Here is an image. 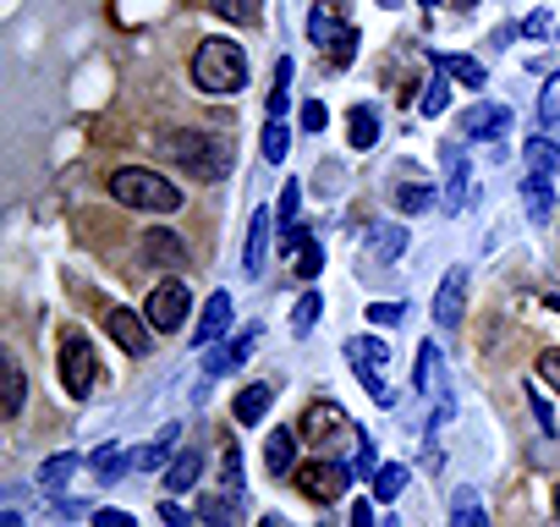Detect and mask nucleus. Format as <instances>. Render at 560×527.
I'll use <instances>...</instances> for the list:
<instances>
[{"mask_svg": "<svg viewBox=\"0 0 560 527\" xmlns=\"http://www.w3.org/2000/svg\"><path fill=\"white\" fill-rule=\"evenodd\" d=\"M192 83H198L203 94H214V99L242 94V89H247V56H242V45H231V39H203V45L192 50Z\"/></svg>", "mask_w": 560, "mask_h": 527, "instance_id": "nucleus-1", "label": "nucleus"}, {"mask_svg": "<svg viewBox=\"0 0 560 527\" xmlns=\"http://www.w3.org/2000/svg\"><path fill=\"white\" fill-rule=\"evenodd\" d=\"M160 154L165 160H176L187 176H198V181H220L225 171H231V143L220 138V132H165L160 138Z\"/></svg>", "mask_w": 560, "mask_h": 527, "instance_id": "nucleus-2", "label": "nucleus"}, {"mask_svg": "<svg viewBox=\"0 0 560 527\" xmlns=\"http://www.w3.org/2000/svg\"><path fill=\"white\" fill-rule=\"evenodd\" d=\"M110 198L127 209H149V214H176L182 209V187L149 165H121L110 171Z\"/></svg>", "mask_w": 560, "mask_h": 527, "instance_id": "nucleus-3", "label": "nucleus"}, {"mask_svg": "<svg viewBox=\"0 0 560 527\" xmlns=\"http://www.w3.org/2000/svg\"><path fill=\"white\" fill-rule=\"evenodd\" d=\"M308 39H314L336 67H347V61L358 56V28H352L347 0H314V12H308Z\"/></svg>", "mask_w": 560, "mask_h": 527, "instance_id": "nucleus-4", "label": "nucleus"}, {"mask_svg": "<svg viewBox=\"0 0 560 527\" xmlns=\"http://www.w3.org/2000/svg\"><path fill=\"white\" fill-rule=\"evenodd\" d=\"M347 363H352V374L363 379V390H369L380 407H396V390H390V379H385L390 347H385L380 336H352V341H347Z\"/></svg>", "mask_w": 560, "mask_h": 527, "instance_id": "nucleus-5", "label": "nucleus"}, {"mask_svg": "<svg viewBox=\"0 0 560 527\" xmlns=\"http://www.w3.org/2000/svg\"><path fill=\"white\" fill-rule=\"evenodd\" d=\"M143 319H149L160 336H176V330L192 319V292H187V281H160V286L149 292V303H143Z\"/></svg>", "mask_w": 560, "mask_h": 527, "instance_id": "nucleus-6", "label": "nucleus"}, {"mask_svg": "<svg viewBox=\"0 0 560 527\" xmlns=\"http://www.w3.org/2000/svg\"><path fill=\"white\" fill-rule=\"evenodd\" d=\"M298 489H303L314 505H336V500H347V489H352V467H341V461H308V467L298 472Z\"/></svg>", "mask_w": 560, "mask_h": 527, "instance_id": "nucleus-7", "label": "nucleus"}, {"mask_svg": "<svg viewBox=\"0 0 560 527\" xmlns=\"http://www.w3.org/2000/svg\"><path fill=\"white\" fill-rule=\"evenodd\" d=\"M94 379H100V363H94V347L83 341V336H67L61 341V385H67V396H89L94 390Z\"/></svg>", "mask_w": 560, "mask_h": 527, "instance_id": "nucleus-8", "label": "nucleus"}, {"mask_svg": "<svg viewBox=\"0 0 560 527\" xmlns=\"http://www.w3.org/2000/svg\"><path fill=\"white\" fill-rule=\"evenodd\" d=\"M105 330H110V341H116L127 358H149V352H154V325H149L143 314H132V308H110V314H105Z\"/></svg>", "mask_w": 560, "mask_h": 527, "instance_id": "nucleus-9", "label": "nucleus"}, {"mask_svg": "<svg viewBox=\"0 0 560 527\" xmlns=\"http://www.w3.org/2000/svg\"><path fill=\"white\" fill-rule=\"evenodd\" d=\"M347 429H352V418H347L336 401H308L303 418H298V434H303L308 445H330V440H341Z\"/></svg>", "mask_w": 560, "mask_h": 527, "instance_id": "nucleus-10", "label": "nucleus"}, {"mask_svg": "<svg viewBox=\"0 0 560 527\" xmlns=\"http://www.w3.org/2000/svg\"><path fill=\"white\" fill-rule=\"evenodd\" d=\"M462 314H467V264H456L434 292V330H456Z\"/></svg>", "mask_w": 560, "mask_h": 527, "instance_id": "nucleus-11", "label": "nucleus"}, {"mask_svg": "<svg viewBox=\"0 0 560 527\" xmlns=\"http://www.w3.org/2000/svg\"><path fill=\"white\" fill-rule=\"evenodd\" d=\"M138 258L149 264V270H182L187 264V242L176 236V231H143V242H138Z\"/></svg>", "mask_w": 560, "mask_h": 527, "instance_id": "nucleus-12", "label": "nucleus"}, {"mask_svg": "<svg viewBox=\"0 0 560 527\" xmlns=\"http://www.w3.org/2000/svg\"><path fill=\"white\" fill-rule=\"evenodd\" d=\"M258 336H264V325H247V330H236V341H225L220 352H203V374H236V368L253 358Z\"/></svg>", "mask_w": 560, "mask_h": 527, "instance_id": "nucleus-13", "label": "nucleus"}, {"mask_svg": "<svg viewBox=\"0 0 560 527\" xmlns=\"http://www.w3.org/2000/svg\"><path fill=\"white\" fill-rule=\"evenodd\" d=\"M231 319H236V303H231V292H214V297L203 303L198 325H192V341H198V347H214V341L231 330Z\"/></svg>", "mask_w": 560, "mask_h": 527, "instance_id": "nucleus-14", "label": "nucleus"}, {"mask_svg": "<svg viewBox=\"0 0 560 527\" xmlns=\"http://www.w3.org/2000/svg\"><path fill=\"white\" fill-rule=\"evenodd\" d=\"M298 445H303L298 429H269V440H264V467H269V478H292V472H298Z\"/></svg>", "mask_w": 560, "mask_h": 527, "instance_id": "nucleus-15", "label": "nucleus"}, {"mask_svg": "<svg viewBox=\"0 0 560 527\" xmlns=\"http://www.w3.org/2000/svg\"><path fill=\"white\" fill-rule=\"evenodd\" d=\"M511 127V110L505 105H472V110H462V138H472V143H483V138H500Z\"/></svg>", "mask_w": 560, "mask_h": 527, "instance_id": "nucleus-16", "label": "nucleus"}, {"mask_svg": "<svg viewBox=\"0 0 560 527\" xmlns=\"http://www.w3.org/2000/svg\"><path fill=\"white\" fill-rule=\"evenodd\" d=\"M269 236H275V214L269 209H253V225H247V247H242V270L258 281L264 276V253H269Z\"/></svg>", "mask_w": 560, "mask_h": 527, "instance_id": "nucleus-17", "label": "nucleus"}, {"mask_svg": "<svg viewBox=\"0 0 560 527\" xmlns=\"http://www.w3.org/2000/svg\"><path fill=\"white\" fill-rule=\"evenodd\" d=\"M407 253V225L401 220H385L369 231V264H396Z\"/></svg>", "mask_w": 560, "mask_h": 527, "instance_id": "nucleus-18", "label": "nucleus"}, {"mask_svg": "<svg viewBox=\"0 0 560 527\" xmlns=\"http://www.w3.org/2000/svg\"><path fill=\"white\" fill-rule=\"evenodd\" d=\"M176 440H182V423H165V429L154 434V445H143V450L132 456V472H154V467L176 461Z\"/></svg>", "mask_w": 560, "mask_h": 527, "instance_id": "nucleus-19", "label": "nucleus"}, {"mask_svg": "<svg viewBox=\"0 0 560 527\" xmlns=\"http://www.w3.org/2000/svg\"><path fill=\"white\" fill-rule=\"evenodd\" d=\"M445 165H451V176H445V198H440V209H445V214H462L467 187H472V171L462 165V154H456V149H445Z\"/></svg>", "mask_w": 560, "mask_h": 527, "instance_id": "nucleus-20", "label": "nucleus"}, {"mask_svg": "<svg viewBox=\"0 0 560 527\" xmlns=\"http://www.w3.org/2000/svg\"><path fill=\"white\" fill-rule=\"evenodd\" d=\"M522 209H527V220H538V225L555 214V187H549V176H533V171L522 176Z\"/></svg>", "mask_w": 560, "mask_h": 527, "instance_id": "nucleus-21", "label": "nucleus"}, {"mask_svg": "<svg viewBox=\"0 0 560 527\" xmlns=\"http://www.w3.org/2000/svg\"><path fill=\"white\" fill-rule=\"evenodd\" d=\"M347 138H352V149H374L380 143V110L374 105H352L347 110Z\"/></svg>", "mask_w": 560, "mask_h": 527, "instance_id": "nucleus-22", "label": "nucleus"}, {"mask_svg": "<svg viewBox=\"0 0 560 527\" xmlns=\"http://www.w3.org/2000/svg\"><path fill=\"white\" fill-rule=\"evenodd\" d=\"M78 467H83V456H78V450H61V456H50V461L39 467V489H45V494H61V489L72 483V472H78Z\"/></svg>", "mask_w": 560, "mask_h": 527, "instance_id": "nucleus-23", "label": "nucleus"}, {"mask_svg": "<svg viewBox=\"0 0 560 527\" xmlns=\"http://www.w3.org/2000/svg\"><path fill=\"white\" fill-rule=\"evenodd\" d=\"M269 407H275V390H269V385H247V390L236 396L231 412H236V423H264Z\"/></svg>", "mask_w": 560, "mask_h": 527, "instance_id": "nucleus-24", "label": "nucleus"}, {"mask_svg": "<svg viewBox=\"0 0 560 527\" xmlns=\"http://www.w3.org/2000/svg\"><path fill=\"white\" fill-rule=\"evenodd\" d=\"M522 165H527L533 176H560V149H555L549 138H527V149H522Z\"/></svg>", "mask_w": 560, "mask_h": 527, "instance_id": "nucleus-25", "label": "nucleus"}, {"mask_svg": "<svg viewBox=\"0 0 560 527\" xmlns=\"http://www.w3.org/2000/svg\"><path fill=\"white\" fill-rule=\"evenodd\" d=\"M198 472H203V456H198V450H182V456L165 467V489H171V494H182V489H192V483H198Z\"/></svg>", "mask_w": 560, "mask_h": 527, "instance_id": "nucleus-26", "label": "nucleus"}, {"mask_svg": "<svg viewBox=\"0 0 560 527\" xmlns=\"http://www.w3.org/2000/svg\"><path fill=\"white\" fill-rule=\"evenodd\" d=\"M89 467H94V478H100V483H116V478L132 467V456H121V445H100V450L89 456Z\"/></svg>", "mask_w": 560, "mask_h": 527, "instance_id": "nucleus-27", "label": "nucleus"}, {"mask_svg": "<svg viewBox=\"0 0 560 527\" xmlns=\"http://www.w3.org/2000/svg\"><path fill=\"white\" fill-rule=\"evenodd\" d=\"M401 489H407V467H401V461H385V467L374 472V500H380V505H396Z\"/></svg>", "mask_w": 560, "mask_h": 527, "instance_id": "nucleus-28", "label": "nucleus"}, {"mask_svg": "<svg viewBox=\"0 0 560 527\" xmlns=\"http://www.w3.org/2000/svg\"><path fill=\"white\" fill-rule=\"evenodd\" d=\"M236 505H242V500H231V494H203V500H198V522H203V527H231V522H236Z\"/></svg>", "mask_w": 560, "mask_h": 527, "instance_id": "nucleus-29", "label": "nucleus"}, {"mask_svg": "<svg viewBox=\"0 0 560 527\" xmlns=\"http://www.w3.org/2000/svg\"><path fill=\"white\" fill-rule=\"evenodd\" d=\"M0 368H7V418H18L23 412V401H28V379H23V363L7 352L0 358Z\"/></svg>", "mask_w": 560, "mask_h": 527, "instance_id": "nucleus-30", "label": "nucleus"}, {"mask_svg": "<svg viewBox=\"0 0 560 527\" xmlns=\"http://www.w3.org/2000/svg\"><path fill=\"white\" fill-rule=\"evenodd\" d=\"M451 527H489L483 516V500L472 489H456V511H451Z\"/></svg>", "mask_w": 560, "mask_h": 527, "instance_id": "nucleus-31", "label": "nucleus"}, {"mask_svg": "<svg viewBox=\"0 0 560 527\" xmlns=\"http://www.w3.org/2000/svg\"><path fill=\"white\" fill-rule=\"evenodd\" d=\"M440 72L456 78V83H467V89H483V67L472 56H440Z\"/></svg>", "mask_w": 560, "mask_h": 527, "instance_id": "nucleus-32", "label": "nucleus"}, {"mask_svg": "<svg viewBox=\"0 0 560 527\" xmlns=\"http://www.w3.org/2000/svg\"><path fill=\"white\" fill-rule=\"evenodd\" d=\"M538 121H544V132H560V72L538 89Z\"/></svg>", "mask_w": 560, "mask_h": 527, "instance_id": "nucleus-33", "label": "nucleus"}, {"mask_svg": "<svg viewBox=\"0 0 560 527\" xmlns=\"http://www.w3.org/2000/svg\"><path fill=\"white\" fill-rule=\"evenodd\" d=\"M319 314H325V297H319V292H303V297H298V308H292V330H298V336H308V330L319 325Z\"/></svg>", "mask_w": 560, "mask_h": 527, "instance_id": "nucleus-34", "label": "nucleus"}, {"mask_svg": "<svg viewBox=\"0 0 560 527\" xmlns=\"http://www.w3.org/2000/svg\"><path fill=\"white\" fill-rule=\"evenodd\" d=\"M292 270H298V276H303V281H314V276H319V270H325V247H319V242H314V236H308V242H303V247H298V253H292Z\"/></svg>", "mask_w": 560, "mask_h": 527, "instance_id": "nucleus-35", "label": "nucleus"}, {"mask_svg": "<svg viewBox=\"0 0 560 527\" xmlns=\"http://www.w3.org/2000/svg\"><path fill=\"white\" fill-rule=\"evenodd\" d=\"M209 7L225 17V23H258V12H264V0H209Z\"/></svg>", "mask_w": 560, "mask_h": 527, "instance_id": "nucleus-36", "label": "nucleus"}, {"mask_svg": "<svg viewBox=\"0 0 560 527\" xmlns=\"http://www.w3.org/2000/svg\"><path fill=\"white\" fill-rule=\"evenodd\" d=\"M287 149H292V132L269 116V127H264V160H269V165H280V160H287Z\"/></svg>", "mask_w": 560, "mask_h": 527, "instance_id": "nucleus-37", "label": "nucleus"}, {"mask_svg": "<svg viewBox=\"0 0 560 527\" xmlns=\"http://www.w3.org/2000/svg\"><path fill=\"white\" fill-rule=\"evenodd\" d=\"M445 105H451V83H445V72H440L434 83H423V99H418V110H423V116H440Z\"/></svg>", "mask_w": 560, "mask_h": 527, "instance_id": "nucleus-38", "label": "nucleus"}, {"mask_svg": "<svg viewBox=\"0 0 560 527\" xmlns=\"http://www.w3.org/2000/svg\"><path fill=\"white\" fill-rule=\"evenodd\" d=\"M434 363H440V347H434V341H423V347H418V374H412L423 396H434Z\"/></svg>", "mask_w": 560, "mask_h": 527, "instance_id": "nucleus-39", "label": "nucleus"}, {"mask_svg": "<svg viewBox=\"0 0 560 527\" xmlns=\"http://www.w3.org/2000/svg\"><path fill=\"white\" fill-rule=\"evenodd\" d=\"M220 489H225L231 500H242V489H247V483H242V450H236V445L225 450V478H220Z\"/></svg>", "mask_w": 560, "mask_h": 527, "instance_id": "nucleus-40", "label": "nucleus"}, {"mask_svg": "<svg viewBox=\"0 0 560 527\" xmlns=\"http://www.w3.org/2000/svg\"><path fill=\"white\" fill-rule=\"evenodd\" d=\"M396 203H401V214H423V209L434 203V187H401Z\"/></svg>", "mask_w": 560, "mask_h": 527, "instance_id": "nucleus-41", "label": "nucleus"}, {"mask_svg": "<svg viewBox=\"0 0 560 527\" xmlns=\"http://www.w3.org/2000/svg\"><path fill=\"white\" fill-rule=\"evenodd\" d=\"M298 209H303V187L287 181V187H280V220H287V231L298 225Z\"/></svg>", "mask_w": 560, "mask_h": 527, "instance_id": "nucleus-42", "label": "nucleus"}, {"mask_svg": "<svg viewBox=\"0 0 560 527\" xmlns=\"http://www.w3.org/2000/svg\"><path fill=\"white\" fill-rule=\"evenodd\" d=\"M407 319V303H374L369 308V325H380V330H390V325H401Z\"/></svg>", "mask_w": 560, "mask_h": 527, "instance_id": "nucleus-43", "label": "nucleus"}, {"mask_svg": "<svg viewBox=\"0 0 560 527\" xmlns=\"http://www.w3.org/2000/svg\"><path fill=\"white\" fill-rule=\"evenodd\" d=\"M352 440H358V472H369V478H374V472H380V467H374V440H369L363 429H352Z\"/></svg>", "mask_w": 560, "mask_h": 527, "instance_id": "nucleus-44", "label": "nucleus"}, {"mask_svg": "<svg viewBox=\"0 0 560 527\" xmlns=\"http://www.w3.org/2000/svg\"><path fill=\"white\" fill-rule=\"evenodd\" d=\"M538 374H544V385H555V390H560V347L538 352Z\"/></svg>", "mask_w": 560, "mask_h": 527, "instance_id": "nucleus-45", "label": "nucleus"}, {"mask_svg": "<svg viewBox=\"0 0 560 527\" xmlns=\"http://www.w3.org/2000/svg\"><path fill=\"white\" fill-rule=\"evenodd\" d=\"M160 522H165V527H192V516H187L176 500H160Z\"/></svg>", "mask_w": 560, "mask_h": 527, "instance_id": "nucleus-46", "label": "nucleus"}, {"mask_svg": "<svg viewBox=\"0 0 560 527\" xmlns=\"http://www.w3.org/2000/svg\"><path fill=\"white\" fill-rule=\"evenodd\" d=\"M347 527H380V522H374V500H352V516H347Z\"/></svg>", "mask_w": 560, "mask_h": 527, "instance_id": "nucleus-47", "label": "nucleus"}, {"mask_svg": "<svg viewBox=\"0 0 560 527\" xmlns=\"http://www.w3.org/2000/svg\"><path fill=\"white\" fill-rule=\"evenodd\" d=\"M325 121H330V110H325L319 99H308V105H303V127H308V132H319Z\"/></svg>", "mask_w": 560, "mask_h": 527, "instance_id": "nucleus-48", "label": "nucleus"}, {"mask_svg": "<svg viewBox=\"0 0 560 527\" xmlns=\"http://www.w3.org/2000/svg\"><path fill=\"white\" fill-rule=\"evenodd\" d=\"M94 527H138V522H132L127 511H110V505H105V511H94Z\"/></svg>", "mask_w": 560, "mask_h": 527, "instance_id": "nucleus-49", "label": "nucleus"}, {"mask_svg": "<svg viewBox=\"0 0 560 527\" xmlns=\"http://www.w3.org/2000/svg\"><path fill=\"white\" fill-rule=\"evenodd\" d=\"M533 418H538L544 434H555V418H549V401H544V396H533Z\"/></svg>", "mask_w": 560, "mask_h": 527, "instance_id": "nucleus-50", "label": "nucleus"}, {"mask_svg": "<svg viewBox=\"0 0 560 527\" xmlns=\"http://www.w3.org/2000/svg\"><path fill=\"white\" fill-rule=\"evenodd\" d=\"M527 34H533V39H544V34H549V17H544V12H538V17H527Z\"/></svg>", "mask_w": 560, "mask_h": 527, "instance_id": "nucleus-51", "label": "nucleus"}, {"mask_svg": "<svg viewBox=\"0 0 560 527\" xmlns=\"http://www.w3.org/2000/svg\"><path fill=\"white\" fill-rule=\"evenodd\" d=\"M0 527H23V516H18V511H7V516H0Z\"/></svg>", "mask_w": 560, "mask_h": 527, "instance_id": "nucleus-52", "label": "nucleus"}, {"mask_svg": "<svg viewBox=\"0 0 560 527\" xmlns=\"http://www.w3.org/2000/svg\"><path fill=\"white\" fill-rule=\"evenodd\" d=\"M258 527H287V522H280V516H264V522H258Z\"/></svg>", "mask_w": 560, "mask_h": 527, "instance_id": "nucleus-53", "label": "nucleus"}, {"mask_svg": "<svg viewBox=\"0 0 560 527\" xmlns=\"http://www.w3.org/2000/svg\"><path fill=\"white\" fill-rule=\"evenodd\" d=\"M544 308H555V314H560V297H544Z\"/></svg>", "mask_w": 560, "mask_h": 527, "instance_id": "nucleus-54", "label": "nucleus"}, {"mask_svg": "<svg viewBox=\"0 0 560 527\" xmlns=\"http://www.w3.org/2000/svg\"><path fill=\"white\" fill-rule=\"evenodd\" d=\"M555 516H560V483H555Z\"/></svg>", "mask_w": 560, "mask_h": 527, "instance_id": "nucleus-55", "label": "nucleus"}, {"mask_svg": "<svg viewBox=\"0 0 560 527\" xmlns=\"http://www.w3.org/2000/svg\"><path fill=\"white\" fill-rule=\"evenodd\" d=\"M380 527H401V522H396V516H390V522H380Z\"/></svg>", "mask_w": 560, "mask_h": 527, "instance_id": "nucleus-56", "label": "nucleus"}, {"mask_svg": "<svg viewBox=\"0 0 560 527\" xmlns=\"http://www.w3.org/2000/svg\"><path fill=\"white\" fill-rule=\"evenodd\" d=\"M456 7H472V0H456Z\"/></svg>", "mask_w": 560, "mask_h": 527, "instance_id": "nucleus-57", "label": "nucleus"}]
</instances>
